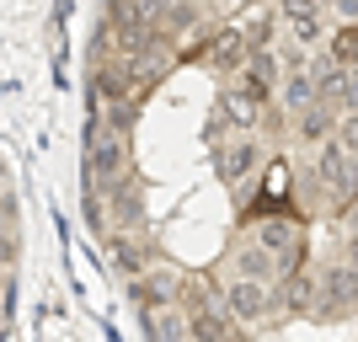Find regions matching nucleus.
<instances>
[{"instance_id": "15", "label": "nucleus", "mask_w": 358, "mask_h": 342, "mask_svg": "<svg viewBox=\"0 0 358 342\" xmlns=\"http://www.w3.org/2000/svg\"><path fill=\"white\" fill-rule=\"evenodd\" d=\"M150 262H155V246H139V241H129V236H113V268H118L123 278H139Z\"/></svg>"}, {"instance_id": "19", "label": "nucleus", "mask_w": 358, "mask_h": 342, "mask_svg": "<svg viewBox=\"0 0 358 342\" xmlns=\"http://www.w3.org/2000/svg\"><path fill=\"white\" fill-rule=\"evenodd\" d=\"M241 32H246L252 54H257V48H273V16H268V11H257V16H252V22H246Z\"/></svg>"}, {"instance_id": "22", "label": "nucleus", "mask_w": 358, "mask_h": 342, "mask_svg": "<svg viewBox=\"0 0 358 342\" xmlns=\"http://www.w3.org/2000/svg\"><path fill=\"white\" fill-rule=\"evenodd\" d=\"M337 113H358V70L348 75V86L337 91Z\"/></svg>"}, {"instance_id": "23", "label": "nucleus", "mask_w": 358, "mask_h": 342, "mask_svg": "<svg viewBox=\"0 0 358 342\" xmlns=\"http://www.w3.org/2000/svg\"><path fill=\"white\" fill-rule=\"evenodd\" d=\"M321 11H331L337 22H358V0H321Z\"/></svg>"}, {"instance_id": "24", "label": "nucleus", "mask_w": 358, "mask_h": 342, "mask_svg": "<svg viewBox=\"0 0 358 342\" xmlns=\"http://www.w3.org/2000/svg\"><path fill=\"white\" fill-rule=\"evenodd\" d=\"M0 289H6V278H0Z\"/></svg>"}, {"instance_id": "16", "label": "nucleus", "mask_w": 358, "mask_h": 342, "mask_svg": "<svg viewBox=\"0 0 358 342\" xmlns=\"http://www.w3.org/2000/svg\"><path fill=\"white\" fill-rule=\"evenodd\" d=\"M321 48H327L343 70H358V22H337V27L327 32V43H321Z\"/></svg>"}, {"instance_id": "17", "label": "nucleus", "mask_w": 358, "mask_h": 342, "mask_svg": "<svg viewBox=\"0 0 358 342\" xmlns=\"http://www.w3.org/2000/svg\"><path fill=\"white\" fill-rule=\"evenodd\" d=\"M187 27H198V6H187V0H166V11H161V38H171V43H177Z\"/></svg>"}, {"instance_id": "13", "label": "nucleus", "mask_w": 358, "mask_h": 342, "mask_svg": "<svg viewBox=\"0 0 358 342\" xmlns=\"http://www.w3.org/2000/svg\"><path fill=\"white\" fill-rule=\"evenodd\" d=\"M321 91H315V75L310 70H284V86H278V102H284V113L294 118L299 107H310Z\"/></svg>"}, {"instance_id": "1", "label": "nucleus", "mask_w": 358, "mask_h": 342, "mask_svg": "<svg viewBox=\"0 0 358 342\" xmlns=\"http://www.w3.org/2000/svg\"><path fill=\"white\" fill-rule=\"evenodd\" d=\"M310 177L321 182V193L331 198V208L343 204V198L358 193V155H348L337 139H327V145H315V166H310Z\"/></svg>"}, {"instance_id": "2", "label": "nucleus", "mask_w": 358, "mask_h": 342, "mask_svg": "<svg viewBox=\"0 0 358 342\" xmlns=\"http://www.w3.org/2000/svg\"><path fill=\"white\" fill-rule=\"evenodd\" d=\"M315 315H348L358 311V268L353 262H331V268H321V278H315Z\"/></svg>"}, {"instance_id": "20", "label": "nucleus", "mask_w": 358, "mask_h": 342, "mask_svg": "<svg viewBox=\"0 0 358 342\" xmlns=\"http://www.w3.org/2000/svg\"><path fill=\"white\" fill-rule=\"evenodd\" d=\"M102 118L118 129V134H129L134 129V118H139V102H118V107H102Z\"/></svg>"}, {"instance_id": "12", "label": "nucleus", "mask_w": 358, "mask_h": 342, "mask_svg": "<svg viewBox=\"0 0 358 342\" xmlns=\"http://www.w3.org/2000/svg\"><path fill=\"white\" fill-rule=\"evenodd\" d=\"M214 107L224 113L230 129H257V123H262V102H257L252 91H241V86H220L214 91Z\"/></svg>"}, {"instance_id": "10", "label": "nucleus", "mask_w": 358, "mask_h": 342, "mask_svg": "<svg viewBox=\"0 0 358 342\" xmlns=\"http://www.w3.org/2000/svg\"><path fill=\"white\" fill-rule=\"evenodd\" d=\"M139 315H145L150 342H187L193 337V315L182 311V305H150V311H139Z\"/></svg>"}, {"instance_id": "14", "label": "nucleus", "mask_w": 358, "mask_h": 342, "mask_svg": "<svg viewBox=\"0 0 358 342\" xmlns=\"http://www.w3.org/2000/svg\"><path fill=\"white\" fill-rule=\"evenodd\" d=\"M236 273H241V278H262V283H273V278H278V257H273L268 246L246 241V246L236 252Z\"/></svg>"}, {"instance_id": "9", "label": "nucleus", "mask_w": 358, "mask_h": 342, "mask_svg": "<svg viewBox=\"0 0 358 342\" xmlns=\"http://www.w3.org/2000/svg\"><path fill=\"white\" fill-rule=\"evenodd\" d=\"M177 289H182V278L171 268H150V273H139V278H129V299H134L139 311H150V305H171Z\"/></svg>"}, {"instance_id": "8", "label": "nucleus", "mask_w": 358, "mask_h": 342, "mask_svg": "<svg viewBox=\"0 0 358 342\" xmlns=\"http://www.w3.org/2000/svg\"><path fill=\"white\" fill-rule=\"evenodd\" d=\"M337 107L327 102V97H315L310 107H299L294 113V139H305V145H327V139H337Z\"/></svg>"}, {"instance_id": "7", "label": "nucleus", "mask_w": 358, "mask_h": 342, "mask_svg": "<svg viewBox=\"0 0 358 342\" xmlns=\"http://www.w3.org/2000/svg\"><path fill=\"white\" fill-rule=\"evenodd\" d=\"M241 327H246V321H236L224 299L193 311V342H246V332H241Z\"/></svg>"}, {"instance_id": "18", "label": "nucleus", "mask_w": 358, "mask_h": 342, "mask_svg": "<svg viewBox=\"0 0 358 342\" xmlns=\"http://www.w3.org/2000/svg\"><path fill=\"white\" fill-rule=\"evenodd\" d=\"M284 22H289V38H294V43H305V48L327 43V27H321V6H315V11H299V16H284Z\"/></svg>"}, {"instance_id": "21", "label": "nucleus", "mask_w": 358, "mask_h": 342, "mask_svg": "<svg viewBox=\"0 0 358 342\" xmlns=\"http://www.w3.org/2000/svg\"><path fill=\"white\" fill-rule=\"evenodd\" d=\"M337 145H343L348 155H358V113H343V118H337Z\"/></svg>"}, {"instance_id": "4", "label": "nucleus", "mask_w": 358, "mask_h": 342, "mask_svg": "<svg viewBox=\"0 0 358 342\" xmlns=\"http://www.w3.org/2000/svg\"><path fill=\"white\" fill-rule=\"evenodd\" d=\"M236 86H241V91H252L257 102L268 107L273 97H278V86H284V59H278V54H273V48H257L252 59L241 64V75H236Z\"/></svg>"}, {"instance_id": "6", "label": "nucleus", "mask_w": 358, "mask_h": 342, "mask_svg": "<svg viewBox=\"0 0 358 342\" xmlns=\"http://www.w3.org/2000/svg\"><path fill=\"white\" fill-rule=\"evenodd\" d=\"M257 161H262V150H257L252 134H236V139H220V145H214V171H220L224 187H236L246 171H257Z\"/></svg>"}, {"instance_id": "11", "label": "nucleus", "mask_w": 358, "mask_h": 342, "mask_svg": "<svg viewBox=\"0 0 358 342\" xmlns=\"http://www.w3.org/2000/svg\"><path fill=\"white\" fill-rule=\"evenodd\" d=\"M273 305H278V311H289V315H305V311H315V278H310L305 268H294V273H278Z\"/></svg>"}, {"instance_id": "3", "label": "nucleus", "mask_w": 358, "mask_h": 342, "mask_svg": "<svg viewBox=\"0 0 358 342\" xmlns=\"http://www.w3.org/2000/svg\"><path fill=\"white\" fill-rule=\"evenodd\" d=\"M224 305H230V315L246 321V327H257V321H268V311H278V305H273V283L241 278V273L224 283Z\"/></svg>"}, {"instance_id": "5", "label": "nucleus", "mask_w": 358, "mask_h": 342, "mask_svg": "<svg viewBox=\"0 0 358 342\" xmlns=\"http://www.w3.org/2000/svg\"><path fill=\"white\" fill-rule=\"evenodd\" d=\"M198 59L209 64L214 75H241V64L252 59V43H246V32H241V27H220L209 43H203Z\"/></svg>"}]
</instances>
